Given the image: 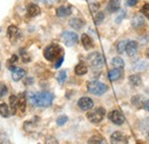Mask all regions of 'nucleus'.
I'll use <instances>...</instances> for the list:
<instances>
[{
  "instance_id": "f257e3e1",
  "label": "nucleus",
  "mask_w": 149,
  "mask_h": 144,
  "mask_svg": "<svg viewBox=\"0 0 149 144\" xmlns=\"http://www.w3.org/2000/svg\"><path fill=\"white\" fill-rule=\"evenodd\" d=\"M54 100V95L49 91H41V93H32L29 95V101L32 105L48 108L52 105Z\"/></svg>"
},
{
  "instance_id": "f03ea898",
  "label": "nucleus",
  "mask_w": 149,
  "mask_h": 144,
  "mask_svg": "<svg viewBox=\"0 0 149 144\" xmlns=\"http://www.w3.org/2000/svg\"><path fill=\"white\" fill-rule=\"evenodd\" d=\"M63 55V51L62 48L56 45V44H52V45H48L45 49H44V56L47 61L49 62H53L55 60H58L61 56Z\"/></svg>"
},
{
  "instance_id": "7ed1b4c3",
  "label": "nucleus",
  "mask_w": 149,
  "mask_h": 144,
  "mask_svg": "<svg viewBox=\"0 0 149 144\" xmlns=\"http://www.w3.org/2000/svg\"><path fill=\"white\" fill-rule=\"evenodd\" d=\"M87 90L94 95H103L108 90V86L100 81H91L87 84Z\"/></svg>"
},
{
  "instance_id": "20e7f679",
  "label": "nucleus",
  "mask_w": 149,
  "mask_h": 144,
  "mask_svg": "<svg viewBox=\"0 0 149 144\" xmlns=\"http://www.w3.org/2000/svg\"><path fill=\"white\" fill-rule=\"evenodd\" d=\"M104 113H106V111L103 108H96L93 111H90L86 114V117H87L88 121H91L92 124H99L104 118Z\"/></svg>"
},
{
  "instance_id": "39448f33",
  "label": "nucleus",
  "mask_w": 149,
  "mask_h": 144,
  "mask_svg": "<svg viewBox=\"0 0 149 144\" xmlns=\"http://www.w3.org/2000/svg\"><path fill=\"white\" fill-rule=\"evenodd\" d=\"M62 40L68 47H72L78 42V36L77 33L71 32V31H64L62 33Z\"/></svg>"
},
{
  "instance_id": "423d86ee",
  "label": "nucleus",
  "mask_w": 149,
  "mask_h": 144,
  "mask_svg": "<svg viewBox=\"0 0 149 144\" xmlns=\"http://www.w3.org/2000/svg\"><path fill=\"white\" fill-rule=\"evenodd\" d=\"M7 36L9 38V40L12 42H17L21 37H22V32L19 31V29L16 25H9L8 29H7Z\"/></svg>"
},
{
  "instance_id": "0eeeda50",
  "label": "nucleus",
  "mask_w": 149,
  "mask_h": 144,
  "mask_svg": "<svg viewBox=\"0 0 149 144\" xmlns=\"http://www.w3.org/2000/svg\"><path fill=\"white\" fill-rule=\"evenodd\" d=\"M108 118L111 123H113L115 125H118V126H120L125 123V118H124L123 113L118 110H112L111 112L108 114Z\"/></svg>"
},
{
  "instance_id": "6e6552de",
  "label": "nucleus",
  "mask_w": 149,
  "mask_h": 144,
  "mask_svg": "<svg viewBox=\"0 0 149 144\" xmlns=\"http://www.w3.org/2000/svg\"><path fill=\"white\" fill-rule=\"evenodd\" d=\"M88 62L93 68H101L103 65V56L100 53H92L88 55Z\"/></svg>"
},
{
  "instance_id": "1a4fd4ad",
  "label": "nucleus",
  "mask_w": 149,
  "mask_h": 144,
  "mask_svg": "<svg viewBox=\"0 0 149 144\" xmlns=\"http://www.w3.org/2000/svg\"><path fill=\"white\" fill-rule=\"evenodd\" d=\"M78 107L83 111H88L94 107V103L92 98H90V97H81L78 101Z\"/></svg>"
},
{
  "instance_id": "9d476101",
  "label": "nucleus",
  "mask_w": 149,
  "mask_h": 144,
  "mask_svg": "<svg viewBox=\"0 0 149 144\" xmlns=\"http://www.w3.org/2000/svg\"><path fill=\"white\" fill-rule=\"evenodd\" d=\"M124 75V71L123 69L120 68H113L112 70L109 71L108 73V77H109V80L110 81H117V80H120Z\"/></svg>"
},
{
  "instance_id": "9b49d317",
  "label": "nucleus",
  "mask_w": 149,
  "mask_h": 144,
  "mask_svg": "<svg viewBox=\"0 0 149 144\" xmlns=\"http://www.w3.org/2000/svg\"><path fill=\"white\" fill-rule=\"evenodd\" d=\"M71 12H72L71 6H69V5H62V6L57 7L56 15L58 17H67V16H69L71 14Z\"/></svg>"
},
{
  "instance_id": "f8f14e48",
  "label": "nucleus",
  "mask_w": 149,
  "mask_h": 144,
  "mask_svg": "<svg viewBox=\"0 0 149 144\" xmlns=\"http://www.w3.org/2000/svg\"><path fill=\"white\" fill-rule=\"evenodd\" d=\"M25 74H26V71L24 69H22V68H17L16 66L14 70H12V78H13L14 81L22 80L25 77Z\"/></svg>"
},
{
  "instance_id": "ddd939ff",
  "label": "nucleus",
  "mask_w": 149,
  "mask_h": 144,
  "mask_svg": "<svg viewBox=\"0 0 149 144\" xmlns=\"http://www.w3.org/2000/svg\"><path fill=\"white\" fill-rule=\"evenodd\" d=\"M26 13H28V15L30 17H36V16H38L41 13V10H40V7L38 5H36V3H30L28 6V8H26Z\"/></svg>"
},
{
  "instance_id": "4468645a",
  "label": "nucleus",
  "mask_w": 149,
  "mask_h": 144,
  "mask_svg": "<svg viewBox=\"0 0 149 144\" xmlns=\"http://www.w3.org/2000/svg\"><path fill=\"white\" fill-rule=\"evenodd\" d=\"M120 9V0H109L107 5V10L109 13H117Z\"/></svg>"
},
{
  "instance_id": "2eb2a0df",
  "label": "nucleus",
  "mask_w": 149,
  "mask_h": 144,
  "mask_svg": "<svg viewBox=\"0 0 149 144\" xmlns=\"http://www.w3.org/2000/svg\"><path fill=\"white\" fill-rule=\"evenodd\" d=\"M126 54L129 56H134L138 53V42L136 41H129L126 45V49H125Z\"/></svg>"
},
{
  "instance_id": "dca6fc26",
  "label": "nucleus",
  "mask_w": 149,
  "mask_h": 144,
  "mask_svg": "<svg viewBox=\"0 0 149 144\" xmlns=\"http://www.w3.org/2000/svg\"><path fill=\"white\" fill-rule=\"evenodd\" d=\"M110 142L111 143H125L126 138L120 132H115L110 136Z\"/></svg>"
},
{
  "instance_id": "f3484780",
  "label": "nucleus",
  "mask_w": 149,
  "mask_h": 144,
  "mask_svg": "<svg viewBox=\"0 0 149 144\" xmlns=\"http://www.w3.org/2000/svg\"><path fill=\"white\" fill-rule=\"evenodd\" d=\"M81 44H83L84 48H86V49H91V48H93L94 46V42L93 40H92V38L88 36V35H86V33H84L81 36Z\"/></svg>"
},
{
  "instance_id": "a211bd4d",
  "label": "nucleus",
  "mask_w": 149,
  "mask_h": 144,
  "mask_svg": "<svg viewBox=\"0 0 149 144\" xmlns=\"http://www.w3.org/2000/svg\"><path fill=\"white\" fill-rule=\"evenodd\" d=\"M87 71H88V68L84 62H79L74 68V73L77 75H84L87 73Z\"/></svg>"
},
{
  "instance_id": "6ab92c4d",
  "label": "nucleus",
  "mask_w": 149,
  "mask_h": 144,
  "mask_svg": "<svg viewBox=\"0 0 149 144\" xmlns=\"http://www.w3.org/2000/svg\"><path fill=\"white\" fill-rule=\"evenodd\" d=\"M9 104H10L12 113L15 114L16 111L19 110V96H16V95H12V96L9 97Z\"/></svg>"
},
{
  "instance_id": "aec40b11",
  "label": "nucleus",
  "mask_w": 149,
  "mask_h": 144,
  "mask_svg": "<svg viewBox=\"0 0 149 144\" xmlns=\"http://www.w3.org/2000/svg\"><path fill=\"white\" fill-rule=\"evenodd\" d=\"M145 24V19L142 17V15H136L132 18V26L135 29H139L141 26H143Z\"/></svg>"
},
{
  "instance_id": "412c9836",
  "label": "nucleus",
  "mask_w": 149,
  "mask_h": 144,
  "mask_svg": "<svg viewBox=\"0 0 149 144\" xmlns=\"http://www.w3.org/2000/svg\"><path fill=\"white\" fill-rule=\"evenodd\" d=\"M70 25H71L74 29H76V30H79V29H81V28L85 25V21H84L83 18L74 17L70 21Z\"/></svg>"
},
{
  "instance_id": "4be33fe9",
  "label": "nucleus",
  "mask_w": 149,
  "mask_h": 144,
  "mask_svg": "<svg viewBox=\"0 0 149 144\" xmlns=\"http://www.w3.org/2000/svg\"><path fill=\"white\" fill-rule=\"evenodd\" d=\"M129 81L132 86H135V87H138L142 84V79H141L140 74H131L129 77Z\"/></svg>"
},
{
  "instance_id": "5701e85b",
  "label": "nucleus",
  "mask_w": 149,
  "mask_h": 144,
  "mask_svg": "<svg viewBox=\"0 0 149 144\" xmlns=\"http://www.w3.org/2000/svg\"><path fill=\"white\" fill-rule=\"evenodd\" d=\"M0 114L3 118H8L12 114V111L9 110V107L6 103H0Z\"/></svg>"
},
{
  "instance_id": "b1692460",
  "label": "nucleus",
  "mask_w": 149,
  "mask_h": 144,
  "mask_svg": "<svg viewBox=\"0 0 149 144\" xmlns=\"http://www.w3.org/2000/svg\"><path fill=\"white\" fill-rule=\"evenodd\" d=\"M26 109V98L24 96V94H19V112H24Z\"/></svg>"
},
{
  "instance_id": "393cba45",
  "label": "nucleus",
  "mask_w": 149,
  "mask_h": 144,
  "mask_svg": "<svg viewBox=\"0 0 149 144\" xmlns=\"http://www.w3.org/2000/svg\"><path fill=\"white\" fill-rule=\"evenodd\" d=\"M127 40H119L117 44H116V49L119 54H123L126 49V45H127Z\"/></svg>"
},
{
  "instance_id": "a878e982",
  "label": "nucleus",
  "mask_w": 149,
  "mask_h": 144,
  "mask_svg": "<svg viewBox=\"0 0 149 144\" xmlns=\"http://www.w3.org/2000/svg\"><path fill=\"white\" fill-rule=\"evenodd\" d=\"M19 55H21L22 61H23L24 63H29V62H31V56L29 55V53H28L24 48H21V49H19Z\"/></svg>"
},
{
  "instance_id": "bb28decb",
  "label": "nucleus",
  "mask_w": 149,
  "mask_h": 144,
  "mask_svg": "<svg viewBox=\"0 0 149 144\" xmlns=\"http://www.w3.org/2000/svg\"><path fill=\"white\" fill-rule=\"evenodd\" d=\"M111 64L113 65V68H120V69L124 68V61L120 57H113L111 61Z\"/></svg>"
},
{
  "instance_id": "cd10ccee",
  "label": "nucleus",
  "mask_w": 149,
  "mask_h": 144,
  "mask_svg": "<svg viewBox=\"0 0 149 144\" xmlns=\"http://www.w3.org/2000/svg\"><path fill=\"white\" fill-rule=\"evenodd\" d=\"M19 61V57H17V55H13L9 60H8V62H7V66H8V69L9 70H14L16 66H14V64L16 63Z\"/></svg>"
},
{
  "instance_id": "c85d7f7f",
  "label": "nucleus",
  "mask_w": 149,
  "mask_h": 144,
  "mask_svg": "<svg viewBox=\"0 0 149 144\" xmlns=\"http://www.w3.org/2000/svg\"><path fill=\"white\" fill-rule=\"evenodd\" d=\"M65 80H67V71L62 70V71L58 72V74H57V82L60 85H63Z\"/></svg>"
},
{
  "instance_id": "c756f323",
  "label": "nucleus",
  "mask_w": 149,
  "mask_h": 144,
  "mask_svg": "<svg viewBox=\"0 0 149 144\" xmlns=\"http://www.w3.org/2000/svg\"><path fill=\"white\" fill-rule=\"evenodd\" d=\"M147 63L145 62V61H139L138 63H135V65H134V68L138 70V71H145L146 69H147Z\"/></svg>"
},
{
  "instance_id": "7c9ffc66",
  "label": "nucleus",
  "mask_w": 149,
  "mask_h": 144,
  "mask_svg": "<svg viewBox=\"0 0 149 144\" xmlns=\"http://www.w3.org/2000/svg\"><path fill=\"white\" fill-rule=\"evenodd\" d=\"M88 143L90 144H93V143H104V138L100 135H95L93 137H91L88 140Z\"/></svg>"
},
{
  "instance_id": "2f4dec72",
  "label": "nucleus",
  "mask_w": 149,
  "mask_h": 144,
  "mask_svg": "<svg viewBox=\"0 0 149 144\" xmlns=\"http://www.w3.org/2000/svg\"><path fill=\"white\" fill-rule=\"evenodd\" d=\"M65 123H68V117L64 116V114L60 116V117L56 119V125H57V126H63Z\"/></svg>"
},
{
  "instance_id": "473e14b6",
  "label": "nucleus",
  "mask_w": 149,
  "mask_h": 144,
  "mask_svg": "<svg viewBox=\"0 0 149 144\" xmlns=\"http://www.w3.org/2000/svg\"><path fill=\"white\" fill-rule=\"evenodd\" d=\"M103 18H104V14H103L102 12H97V13L95 14V16H94V21H95L96 24H100V23L103 21Z\"/></svg>"
},
{
  "instance_id": "72a5a7b5",
  "label": "nucleus",
  "mask_w": 149,
  "mask_h": 144,
  "mask_svg": "<svg viewBox=\"0 0 149 144\" xmlns=\"http://www.w3.org/2000/svg\"><path fill=\"white\" fill-rule=\"evenodd\" d=\"M141 13H142L143 16H146V17L149 19V3L148 2H146V3L142 6V8H141Z\"/></svg>"
},
{
  "instance_id": "f704fd0d",
  "label": "nucleus",
  "mask_w": 149,
  "mask_h": 144,
  "mask_svg": "<svg viewBox=\"0 0 149 144\" xmlns=\"http://www.w3.org/2000/svg\"><path fill=\"white\" fill-rule=\"evenodd\" d=\"M7 91H8L7 86H6L3 82H0V98L3 97V96L7 94Z\"/></svg>"
},
{
  "instance_id": "c9c22d12",
  "label": "nucleus",
  "mask_w": 149,
  "mask_h": 144,
  "mask_svg": "<svg viewBox=\"0 0 149 144\" xmlns=\"http://www.w3.org/2000/svg\"><path fill=\"white\" fill-rule=\"evenodd\" d=\"M62 63H63V55L57 60V62L55 63V66H54V68H55V69H58V68L62 65Z\"/></svg>"
},
{
  "instance_id": "e433bc0d",
  "label": "nucleus",
  "mask_w": 149,
  "mask_h": 144,
  "mask_svg": "<svg viewBox=\"0 0 149 144\" xmlns=\"http://www.w3.org/2000/svg\"><path fill=\"white\" fill-rule=\"evenodd\" d=\"M126 3H127L130 7H134V6H136L138 0H126Z\"/></svg>"
},
{
  "instance_id": "4c0bfd02",
  "label": "nucleus",
  "mask_w": 149,
  "mask_h": 144,
  "mask_svg": "<svg viewBox=\"0 0 149 144\" xmlns=\"http://www.w3.org/2000/svg\"><path fill=\"white\" fill-rule=\"evenodd\" d=\"M125 13H126V12H125V10H123V12H122V14H120V15H119V17L117 18V19H116V22H117V23H119V22H120V21H122V18H123V17H125V15H126V14H125Z\"/></svg>"
},
{
  "instance_id": "58836bf2",
  "label": "nucleus",
  "mask_w": 149,
  "mask_h": 144,
  "mask_svg": "<svg viewBox=\"0 0 149 144\" xmlns=\"http://www.w3.org/2000/svg\"><path fill=\"white\" fill-rule=\"evenodd\" d=\"M143 107H145V109H146V110L149 112V100H148V101H146V102L143 103Z\"/></svg>"
},
{
  "instance_id": "ea45409f",
  "label": "nucleus",
  "mask_w": 149,
  "mask_h": 144,
  "mask_svg": "<svg viewBox=\"0 0 149 144\" xmlns=\"http://www.w3.org/2000/svg\"><path fill=\"white\" fill-rule=\"evenodd\" d=\"M146 55H147V57L149 58V48L147 49V52H146Z\"/></svg>"
},
{
  "instance_id": "a19ab883",
  "label": "nucleus",
  "mask_w": 149,
  "mask_h": 144,
  "mask_svg": "<svg viewBox=\"0 0 149 144\" xmlns=\"http://www.w3.org/2000/svg\"><path fill=\"white\" fill-rule=\"evenodd\" d=\"M60 2H65V1H68V0H58Z\"/></svg>"
},
{
  "instance_id": "79ce46f5",
  "label": "nucleus",
  "mask_w": 149,
  "mask_h": 144,
  "mask_svg": "<svg viewBox=\"0 0 149 144\" xmlns=\"http://www.w3.org/2000/svg\"><path fill=\"white\" fill-rule=\"evenodd\" d=\"M148 136H149V135H148Z\"/></svg>"
}]
</instances>
